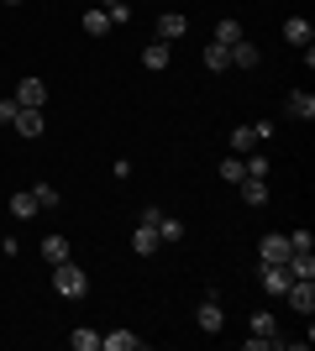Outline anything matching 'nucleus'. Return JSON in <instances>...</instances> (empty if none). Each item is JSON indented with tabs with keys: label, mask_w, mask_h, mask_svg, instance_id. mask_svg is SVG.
Segmentation results:
<instances>
[{
	"label": "nucleus",
	"mask_w": 315,
	"mask_h": 351,
	"mask_svg": "<svg viewBox=\"0 0 315 351\" xmlns=\"http://www.w3.org/2000/svg\"><path fill=\"white\" fill-rule=\"evenodd\" d=\"M69 236H43V257H47V267H58V263H69Z\"/></svg>",
	"instance_id": "nucleus-13"
},
{
	"label": "nucleus",
	"mask_w": 315,
	"mask_h": 351,
	"mask_svg": "<svg viewBox=\"0 0 315 351\" xmlns=\"http://www.w3.org/2000/svg\"><path fill=\"white\" fill-rule=\"evenodd\" d=\"M168 58H174V47H168V43H148V47H142V69H148V73H163Z\"/></svg>",
	"instance_id": "nucleus-9"
},
{
	"label": "nucleus",
	"mask_w": 315,
	"mask_h": 351,
	"mask_svg": "<svg viewBox=\"0 0 315 351\" xmlns=\"http://www.w3.org/2000/svg\"><path fill=\"white\" fill-rule=\"evenodd\" d=\"M184 32H189V21H184L179 11H163V16H158V43H179Z\"/></svg>",
	"instance_id": "nucleus-7"
},
{
	"label": "nucleus",
	"mask_w": 315,
	"mask_h": 351,
	"mask_svg": "<svg viewBox=\"0 0 315 351\" xmlns=\"http://www.w3.org/2000/svg\"><path fill=\"white\" fill-rule=\"evenodd\" d=\"M284 110L294 121H315V95H305V89H294V95H289L284 100Z\"/></svg>",
	"instance_id": "nucleus-11"
},
{
	"label": "nucleus",
	"mask_w": 315,
	"mask_h": 351,
	"mask_svg": "<svg viewBox=\"0 0 315 351\" xmlns=\"http://www.w3.org/2000/svg\"><path fill=\"white\" fill-rule=\"evenodd\" d=\"M105 16H110V27H126V21H132V5L116 0V5H105Z\"/></svg>",
	"instance_id": "nucleus-28"
},
{
	"label": "nucleus",
	"mask_w": 315,
	"mask_h": 351,
	"mask_svg": "<svg viewBox=\"0 0 315 351\" xmlns=\"http://www.w3.org/2000/svg\"><path fill=\"white\" fill-rule=\"evenodd\" d=\"M11 126H16V132H21V136H43V110H32V105H21Z\"/></svg>",
	"instance_id": "nucleus-12"
},
{
	"label": "nucleus",
	"mask_w": 315,
	"mask_h": 351,
	"mask_svg": "<svg viewBox=\"0 0 315 351\" xmlns=\"http://www.w3.org/2000/svg\"><path fill=\"white\" fill-rule=\"evenodd\" d=\"M32 199H37V210H58V189H53V184H37Z\"/></svg>",
	"instance_id": "nucleus-27"
},
{
	"label": "nucleus",
	"mask_w": 315,
	"mask_h": 351,
	"mask_svg": "<svg viewBox=\"0 0 315 351\" xmlns=\"http://www.w3.org/2000/svg\"><path fill=\"white\" fill-rule=\"evenodd\" d=\"M69 346H74V351H100V336H95L90 325H79L74 336H69Z\"/></svg>",
	"instance_id": "nucleus-24"
},
{
	"label": "nucleus",
	"mask_w": 315,
	"mask_h": 351,
	"mask_svg": "<svg viewBox=\"0 0 315 351\" xmlns=\"http://www.w3.org/2000/svg\"><path fill=\"white\" fill-rule=\"evenodd\" d=\"M16 110H21L16 100H0V126H11V121H16Z\"/></svg>",
	"instance_id": "nucleus-30"
},
{
	"label": "nucleus",
	"mask_w": 315,
	"mask_h": 351,
	"mask_svg": "<svg viewBox=\"0 0 315 351\" xmlns=\"http://www.w3.org/2000/svg\"><path fill=\"white\" fill-rule=\"evenodd\" d=\"M210 43H242V21H231V16H226V21H215V37H210Z\"/></svg>",
	"instance_id": "nucleus-22"
},
{
	"label": "nucleus",
	"mask_w": 315,
	"mask_h": 351,
	"mask_svg": "<svg viewBox=\"0 0 315 351\" xmlns=\"http://www.w3.org/2000/svg\"><path fill=\"white\" fill-rule=\"evenodd\" d=\"M242 168H247V178H268V158H263V152H247Z\"/></svg>",
	"instance_id": "nucleus-26"
},
{
	"label": "nucleus",
	"mask_w": 315,
	"mask_h": 351,
	"mask_svg": "<svg viewBox=\"0 0 315 351\" xmlns=\"http://www.w3.org/2000/svg\"><path fill=\"white\" fill-rule=\"evenodd\" d=\"M11 215H16V220H32V215H43V210H37V199H32V189H27V194H11Z\"/></svg>",
	"instance_id": "nucleus-21"
},
{
	"label": "nucleus",
	"mask_w": 315,
	"mask_h": 351,
	"mask_svg": "<svg viewBox=\"0 0 315 351\" xmlns=\"http://www.w3.org/2000/svg\"><path fill=\"white\" fill-rule=\"evenodd\" d=\"M263 263H289V236H263Z\"/></svg>",
	"instance_id": "nucleus-16"
},
{
	"label": "nucleus",
	"mask_w": 315,
	"mask_h": 351,
	"mask_svg": "<svg viewBox=\"0 0 315 351\" xmlns=\"http://www.w3.org/2000/svg\"><path fill=\"white\" fill-rule=\"evenodd\" d=\"M257 147L263 142H257L253 126H231V152H237V158H247V152H257Z\"/></svg>",
	"instance_id": "nucleus-14"
},
{
	"label": "nucleus",
	"mask_w": 315,
	"mask_h": 351,
	"mask_svg": "<svg viewBox=\"0 0 315 351\" xmlns=\"http://www.w3.org/2000/svg\"><path fill=\"white\" fill-rule=\"evenodd\" d=\"M84 32H90V37H105V32H110V16H105V5H90V11H84Z\"/></svg>",
	"instance_id": "nucleus-20"
},
{
	"label": "nucleus",
	"mask_w": 315,
	"mask_h": 351,
	"mask_svg": "<svg viewBox=\"0 0 315 351\" xmlns=\"http://www.w3.org/2000/svg\"><path fill=\"white\" fill-rule=\"evenodd\" d=\"M100 346L105 351H137L142 336H137V330H110V336H100Z\"/></svg>",
	"instance_id": "nucleus-15"
},
{
	"label": "nucleus",
	"mask_w": 315,
	"mask_h": 351,
	"mask_svg": "<svg viewBox=\"0 0 315 351\" xmlns=\"http://www.w3.org/2000/svg\"><path fill=\"white\" fill-rule=\"evenodd\" d=\"M84 289H90V273L74 263H58L53 267V293H63V299H84Z\"/></svg>",
	"instance_id": "nucleus-1"
},
{
	"label": "nucleus",
	"mask_w": 315,
	"mask_h": 351,
	"mask_svg": "<svg viewBox=\"0 0 315 351\" xmlns=\"http://www.w3.org/2000/svg\"><path fill=\"white\" fill-rule=\"evenodd\" d=\"M284 43H294V47H310V43H315V27L305 21V16H289V21H284Z\"/></svg>",
	"instance_id": "nucleus-8"
},
{
	"label": "nucleus",
	"mask_w": 315,
	"mask_h": 351,
	"mask_svg": "<svg viewBox=\"0 0 315 351\" xmlns=\"http://www.w3.org/2000/svg\"><path fill=\"white\" fill-rule=\"evenodd\" d=\"M237 189H242V199H247V205H268V178H242Z\"/></svg>",
	"instance_id": "nucleus-17"
},
{
	"label": "nucleus",
	"mask_w": 315,
	"mask_h": 351,
	"mask_svg": "<svg viewBox=\"0 0 315 351\" xmlns=\"http://www.w3.org/2000/svg\"><path fill=\"white\" fill-rule=\"evenodd\" d=\"M221 178H226V184H242V178H247V168H242L237 152H226V158H221Z\"/></svg>",
	"instance_id": "nucleus-23"
},
{
	"label": "nucleus",
	"mask_w": 315,
	"mask_h": 351,
	"mask_svg": "<svg viewBox=\"0 0 315 351\" xmlns=\"http://www.w3.org/2000/svg\"><path fill=\"white\" fill-rule=\"evenodd\" d=\"M284 299H289V309L310 315V309H315V278H294V283L284 289Z\"/></svg>",
	"instance_id": "nucleus-5"
},
{
	"label": "nucleus",
	"mask_w": 315,
	"mask_h": 351,
	"mask_svg": "<svg viewBox=\"0 0 315 351\" xmlns=\"http://www.w3.org/2000/svg\"><path fill=\"white\" fill-rule=\"evenodd\" d=\"M0 5H21V0H0Z\"/></svg>",
	"instance_id": "nucleus-31"
},
{
	"label": "nucleus",
	"mask_w": 315,
	"mask_h": 351,
	"mask_svg": "<svg viewBox=\"0 0 315 351\" xmlns=\"http://www.w3.org/2000/svg\"><path fill=\"white\" fill-rule=\"evenodd\" d=\"M158 247H163V241H158V226H152V220H137V231H132V252H137V257H152Z\"/></svg>",
	"instance_id": "nucleus-6"
},
{
	"label": "nucleus",
	"mask_w": 315,
	"mask_h": 351,
	"mask_svg": "<svg viewBox=\"0 0 315 351\" xmlns=\"http://www.w3.org/2000/svg\"><path fill=\"white\" fill-rule=\"evenodd\" d=\"M310 247H315V236L305 231V226H300V231H289V252H310Z\"/></svg>",
	"instance_id": "nucleus-29"
},
{
	"label": "nucleus",
	"mask_w": 315,
	"mask_h": 351,
	"mask_svg": "<svg viewBox=\"0 0 315 351\" xmlns=\"http://www.w3.org/2000/svg\"><path fill=\"white\" fill-rule=\"evenodd\" d=\"M205 69H215V73L231 69V47L226 43H205Z\"/></svg>",
	"instance_id": "nucleus-19"
},
{
	"label": "nucleus",
	"mask_w": 315,
	"mask_h": 351,
	"mask_svg": "<svg viewBox=\"0 0 315 351\" xmlns=\"http://www.w3.org/2000/svg\"><path fill=\"white\" fill-rule=\"evenodd\" d=\"M11 100H16V105H32V110H43V105H47V84L37 79V73H27V79L16 84V95H11Z\"/></svg>",
	"instance_id": "nucleus-4"
},
{
	"label": "nucleus",
	"mask_w": 315,
	"mask_h": 351,
	"mask_svg": "<svg viewBox=\"0 0 315 351\" xmlns=\"http://www.w3.org/2000/svg\"><path fill=\"white\" fill-rule=\"evenodd\" d=\"M231 69H257V43H231Z\"/></svg>",
	"instance_id": "nucleus-18"
},
{
	"label": "nucleus",
	"mask_w": 315,
	"mask_h": 351,
	"mask_svg": "<svg viewBox=\"0 0 315 351\" xmlns=\"http://www.w3.org/2000/svg\"><path fill=\"white\" fill-rule=\"evenodd\" d=\"M184 236V220H174V215H158V241H179Z\"/></svg>",
	"instance_id": "nucleus-25"
},
{
	"label": "nucleus",
	"mask_w": 315,
	"mask_h": 351,
	"mask_svg": "<svg viewBox=\"0 0 315 351\" xmlns=\"http://www.w3.org/2000/svg\"><path fill=\"white\" fill-rule=\"evenodd\" d=\"M100 5H116V0H100Z\"/></svg>",
	"instance_id": "nucleus-32"
},
{
	"label": "nucleus",
	"mask_w": 315,
	"mask_h": 351,
	"mask_svg": "<svg viewBox=\"0 0 315 351\" xmlns=\"http://www.w3.org/2000/svg\"><path fill=\"white\" fill-rule=\"evenodd\" d=\"M195 325L205 330V336H221L226 309H221V299H215V293H210V299H200V309H195Z\"/></svg>",
	"instance_id": "nucleus-3"
},
{
	"label": "nucleus",
	"mask_w": 315,
	"mask_h": 351,
	"mask_svg": "<svg viewBox=\"0 0 315 351\" xmlns=\"http://www.w3.org/2000/svg\"><path fill=\"white\" fill-rule=\"evenodd\" d=\"M289 283H294V278H289L284 263H263V293H284Z\"/></svg>",
	"instance_id": "nucleus-10"
},
{
	"label": "nucleus",
	"mask_w": 315,
	"mask_h": 351,
	"mask_svg": "<svg viewBox=\"0 0 315 351\" xmlns=\"http://www.w3.org/2000/svg\"><path fill=\"white\" fill-rule=\"evenodd\" d=\"M279 346V320H273L268 309H257L253 315V336H247V351H268Z\"/></svg>",
	"instance_id": "nucleus-2"
}]
</instances>
